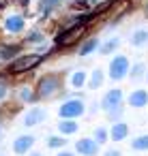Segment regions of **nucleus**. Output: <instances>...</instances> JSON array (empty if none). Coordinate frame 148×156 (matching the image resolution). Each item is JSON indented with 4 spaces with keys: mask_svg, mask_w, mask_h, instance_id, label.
Masks as SVG:
<instances>
[{
    "mask_svg": "<svg viewBox=\"0 0 148 156\" xmlns=\"http://www.w3.org/2000/svg\"><path fill=\"white\" fill-rule=\"evenodd\" d=\"M101 109L109 115L112 122H118V118L122 115V90L120 88L107 90L105 96L101 98Z\"/></svg>",
    "mask_w": 148,
    "mask_h": 156,
    "instance_id": "f257e3e1",
    "label": "nucleus"
},
{
    "mask_svg": "<svg viewBox=\"0 0 148 156\" xmlns=\"http://www.w3.org/2000/svg\"><path fill=\"white\" fill-rule=\"evenodd\" d=\"M62 90V75L58 73H47L39 79L37 86V98H52Z\"/></svg>",
    "mask_w": 148,
    "mask_h": 156,
    "instance_id": "f03ea898",
    "label": "nucleus"
},
{
    "mask_svg": "<svg viewBox=\"0 0 148 156\" xmlns=\"http://www.w3.org/2000/svg\"><path fill=\"white\" fill-rule=\"evenodd\" d=\"M84 32H86V24H71L69 28H65V30L56 37V45L69 47V45H73L77 39H82Z\"/></svg>",
    "mask_w": 148,
    "mask_h": 156,
    "instance_id": "7ed1b4c3",
    "label": "nucleus"
},
{
    "mask_svg": "<svg viewBox=\"0 0 148 156\" xmlns=\"http://www.w3.org/2000/svg\"><path fill=\"white\" fill-rule=\"evenodd\" d=\"M43 60V56H39V54H28V56H20L17 60H13L11 64H9V73H13V75H20V73H26V71H32L39 62Z\"/></svg>",
    "mask_w": 148,
    "mask_h": 156,
    "instance_id": "20e7f679",
    "label": "nucleus"
},
{
    "mask_svg": "<svg viewBox=\"0 0 148 156\" xmlns=\"http://www.w3.org/2000/svg\"><path fill=\"white\" fill-rule=\"evenodd\" d=\"M129 69H131V64H129V58L127 56H114L112 62H109L107 75H109L112 81H120V79H124L129 75Z\"/></svg>",
    "mask_w": 148,
    "mask_h": 156,
    "instance_id": "39448f33",
    "label": "nucleus"
},
{
    "mask_svg": "<svg viewBox=\"0 0 148 156\" xmlns=\"http://www.w3.org/2000/svg\"><path fill=\"white\" fill-rule=\"evenodd\" d=\"M84 111H86V105H84V101H82V98H69V101H65V103L60 105L58 115H60V118L75 120V118H82V115H84Z\"/></svg>",
    "mask_w": 148,
    "mask_h": 156,
    "instance_id": "423d86ee",
    "label": "nucleus"
},
{
    "mask_svg": "<svg viewBox=\"0 0 148 156\" xmlns=\"http://www.w3.org/2000/svg\"><path fill=\"white\" fill-rule=\"evenodd\" d=\"M99 147L101 145L94 139H90V137H84V139H77L75 141V152L80 156H97L99 154Z\"/></svg>",
    "mask_w": 148,
    "mask_h": 156,
    "instance_id": "0eeeda50",
    "label": "nucleus"
},
{
    "mask_svg": "<svg viewBox=\"0 0 148 156\" xmlns=\"http://www.w3.org/2000/svg\"><path fill=\"white\" fill-rule=\"evenodd\" d=\"M127 103H129L131 107H135V109H142V107H146V105H148V90H144V88H137V90H133V92L129 94Z\"/></svg>",
    "mask_w": 148,
    "mask_h": 156,
    "instance_id": "6e6552de",
    "label": "nucleus"
},
{
    "mask_svg": "<svg viewBox=\"0 0 148 156\" xmlns=\"http://www.w3.org/2000/svg\"><path fill=\"white\" fill-rule=\"evenodd\" d=\"M129 135V124L127 122H112V128H109V139L112 141H124Z\"/></svg>",
    "mask_w": 148,
    "mask_h": 156,
    "instance_id": "1a4fd4ad",
    "label": "nucleus"
},
{
    "mask_svg": "<svg viewBox=\"0 0 148 156\" xmlns=\"http://www.w3.org/2000/svg\"><path fill=\"white\" fill-rule=\"evenodd\" d=\"M32 145H35V137H32V135H22V137H17V139L13 141V152H15L17 156H22V154H26Z\"/></svg>",
    "mask_w": 148,
    "mask_h": 156,
    "instance_id": "9d476101",
    "label": "nucleus"
},
{
    "mask_svg": "<svg viewBox=\"0 0 148 156\" xmlns=\"http://www.w3.org/2000/svg\"><path fill=\"white\" fill-rule=\"evenodd\" d=\"M43 120H45V109L35 107V109H30V111L26 113V118H24V126H37V124H41Z\"/></svg>",
    "mask_w": 148,
    "mask_h": 156,
    "instance_id": "9b49d317",
    "label": "nucleus"
},
{
    "mask_svg": "<svg viewBox=\"0 0 148 156\" xmlns=\"http://www.w3.org/2000/svg\"><path fill=\"white\" fill-rule=\"evenodd\" d=\"M5 28H7L9 32H13V34L22 32V30H24V17H22V15H11V17H7Z\"/></svg>",
    "mask_w": 148,
    "mask_h": 156,
    "instance_id": "f8f14e48",
    "label": "nucleus"
},
{
    "mask_svg": "<svg viewBox=\"0 0 148 156\" xmlns=\"http://www.w3.org/2000/svg\"><path fill=\"white\" fill-rule=\"evenodd\" d=\"M103 79H105V73H103L101 69H94V71L90 73V77H88L86 86H88L90 90H97V88H101V86H103Z\"/></svg>",
    "mask_w": 148,
    "mask_h": 156,
    "instance_id": "ddd939ff",
    "label": "nucleus"
},
{
    "mask_svg": "<svg viewBox=\"0 0 148 156\" xmlns=\"http://www.w3.org/2000/svg\"><path fill=\"white\" fill-rule=\"evenodd\" d=\"M77 128H80V124H77L75 120L62 118V120L58 122V130H60V135H73V133H77Z\"/></svg>",
    "mask_w": 148,
    "mask_h": 156,
    "instance_id": "4468645a",
    "label": "nucleus"
},
{
    "mask_svg": "<svg viewBox=\"0 0 148 156\" xmlns=\"http://www.w3.org/2000/svg\"><path fill=\"white\" fill-rule=\"evenodd\" d=\"M131 45H133V47H144V45H148V30H146V28H137V30L131 34Z\"/></svg>",
    "mask_w": 148,
    "mask_h": 156,
    "instance_id": "2eb2a0df",
    "label": "nucleus"
},
{
    "mask_svg": "<svg viewBox=\"0 0 148 156\" xmlns=\"http://www.w3.org/2000/svg\"><path fill=\"white\" fill-rule=\"evenodd\" d=\"M99 45H101V41H99L97 37H90L88 41H84V43L80 45V56H90L94 49H99Z\"/></svg>",
    "mask_w": 148,
    "mask_h": 156,
    "instance_id": "dca6fc26",
    "label": "nucleus"
},
{
    "mask_svg": "<svg viewBox=\"0 0 148 156\" xmlns=\"http://www.w3.org/2000/svg\"><path fill=\"white\" fill-rule=\"evenodd\" d=\"M86 81H88V73H86V71H75V73L71 75V86H73V88H77V90H80V88H84V86H86Z\"/></svg>",
    "mask_w": 148,
    "mask_h": 156,
    "instance_id": "f3484780",
    "label": "nucleus"
},
{
    "mask_svg": "<svg viewBox=\"0 0 148 156\" xmlns=\"http://www.w3.org/2000/svg\"><path fill=\"white\" fill-rule=\"evenodd\" d=\"M118 45H120V39H118V37H114V39L105 41L103 45H99V51H101L103 56H107V54H112L114 49H118Z\"/></svg>",
    "mask_w": 148,
    "mask_h": 156,
    "instance_id": "a211bd4d",
    "label": "nucleus"
},
{
    "mask_svg": "<svg viewBox=\"0 0 148 156\" xmlns=\"http://www.w3.org/2000/svg\"><path fill=\"white\" fill-rule=\"evenodd\" d=\"M131 147L135 152H148V135H139L131 141Z\"/></svg>",
    "mask_w": 148,
    "mask_h": 156,
    "instance_id": "6ab92c4d",
    "label": "nucleus"
},
{
    "mask_svg": "<svg viewBox=\"0 0 148 156\" xmlns=\"http://www.w3.org/2000/svg\"><path fill=\"white\" fill-rule=\"evenodd\" d=\"M92 135H94L92 139H94V141H97L99 145H103V143H105V141L109 139V130H107V128H103V126H97Z\"/></svg>",
    "mask_w": 148,
    "mask_h": 156,
    "instance_id": "aec40b11",
    "label": "nucleus"
},
{
    "mask_svg": "<svg viewBox=\"0 0 148 156\" xmlns=\"http://www.w3.org/2000/svg\"><path fill=\"white\" fill-rule=\"evenodd\" d=\"M129 75H131V79H142L146 75V66L142 62H137V64H133V69H129Z\"/></svg>",
    "mask_w": 148,
    "mask_h": 156,
    "instance_id": "412c9836",
    "label": "nucleus"
},
{
    "mask_svg": "<svg viewBox=\"0 0 148 156\" xmlns=\"http://www.w3.org/2000/svg\"><path fill=\"white\" fill-rule=\"evenodd\" d=\"M35 98H37V94H35L30 88H22V90H20V101H22V103H35Z\"/></svg>",
    "mask_w": 148,
    "mask_h": 156,
    "instance_id": "4be33fe9",
    "label": "nucleus"
},
{
    "mask_svg": "<svg viewBox=\"0 0 148 156\" xmlns=\"http://www.w3.org/2000/svg\"><path fill=\"white\" fill-rule=\"evenodd\" d=\"M65 145H67V139H65V137H50V139H47V147H50V150L65 147Z\"/></svg>",
    "mask_w": 148,
    "mask_h": 156,
    "instance_id": "5701e85b",
    "label": "nucleus"
},
{
    "mask_svg": "<svg viewBox=\"0 0 148 156\" xmlns=\"http://www.w3.org/2000/svg\"><path fill=\"white\" fill-rule=\"evenodd\" d=\"M43 39H45V37H43L41 32H37V30H35V32L28 37V41H30V43H39V41H43Z\"/></svg>",
    "mask_w": 148,
    "mask_h": 156,
    "instance_id": "b1692460",
    "label": "nucleus"
},
{
    "mask_svg": "<svg viewBox=\"0 0 148 156\" xmlns=\"http://www.w3.org/2000/svg\"><path fill=\"white\" fill-rule=\"evenodd\" d=\"M5 96H7V83H5V81H0V101H2Z\"/></svg>",
    "mask_w": 148,
    "mask_h": 156,
    "instance_id": "393cba45",
    "label": "nucleus"
},
{
    "mask_svg": "<svg viewBox=\"0 0 148 156\" xmlns=\"http://www.w3.org/2000/svg\"><path fill=\"white\" fill-rule=\"evenodd\" d=\"M103 156H122L118 150H107V152H103Z\"/></svg>",
    "mask_w": 148,
    "mask_h": 156,
    "instance_id": "a878e982",
    "label": "nucleus"
},
{
    "mask_svg": "<svg viewBox=\"0 0 148 156\" xmlns=\"http://www.w3.org/2000/svg\"><path fill=\"white\" fill-rule=\"evenodd\" d=\"M56 156H75V154H73V152H58Z\"/></svg>",
    "mask_w": 148,
    "mask_h": 156,
    "instance_id": "bb28decb",
    "label": "nucleus"
},
{
    "mask_svg": "<svg viewBox=\"0 0 148 156\" xmlns=\"http://www.w3.org/2000/svg\"><path fill=\"white\" fill-rule=\"evenodd\" d=\"M144 13H146V17H148V0L144 2Z\"/></svg>",
    "mask_w": 148,
    "mask_h": 156,
    "instance_id": "cd10ccee",
    "label": "nucleus"
},
{
    "mask_svg": "<svg viewBox=\"0 0 148 156\" xmlns=\"http://www.w3.org/2000/svg\"><path fill=\"white\" fill-rule=\"evenodd\" d=\"M30 156H41V154H39V152H32V154H30Z\"/></svg>",
    "mask_w": 148,
    "mask_h": 156,
    "instance_id": "c85d7f7f",
    "label": "nucleus"
},
{
    "mask_svg": "<svg viewBox=\"0 0 148 156\" xmlns=\"http://www.w3.org/2000/svg\"><path fill=\"white\" fill-rule=\"evenodd\" d=\"M0 137H2V128H0Z\"/></svg>",
    "mask_w": 148,
    "mask_h": 156,
    "instance_id": "c756f323",
    "label": "nucleus"
},
{
    "mask_svg": "<svg viewBox=\"0 0 148 156\" xmlns=\"http://www.w3.org/2000/svg\"><path fill=\"white\" fill-rule=\"evenodd\" d=\"M146 81H148V73H146Z\"/></svg>",
    "mask_w": 148,
    "mask_h": 156,
    "instance_id": "7c9ffc66",
    "label": "nucleus"
}]
</instances>
